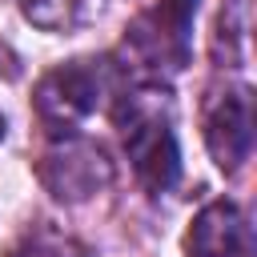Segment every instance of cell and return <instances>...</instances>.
I'll use <instances>...</instances> for the list:
<instances>
[{
	"label": "cell",
	"mask_w": 257,
	"mask_h": 257,
	"mask_svg": "<svg viewBox=\"0 0 257 257\" xmlns=\"http://www.w3.org/2000/svg\"><path fill=\"white\" fill-rule=\"evenodd\" d=\"M116 124L124 137V153L133 161L137 181L161 197L177 185L181 177V149H177V133H173V108L165 100L161 88H133L120 92V108H116Z\"/></svg>",
	"instance_id": "cell-1"
},
{
	"label": "cell",
	"mask_w": 257,
	"mask_h": 257,
	"mask_svg": "<svg viewBox=\"0 0 257 257\" xmlns=\"http://www.w3.org/2000/svg\"><path fill=\"white\" fill-rule=\"evenodd\" d=\"M20 12L36 24V28H48V32H64V28H76L96 0H16Z\"/></svg>",
	"instance_id": "cell-7"
},
{
	"label": "cell",
	"mask_w": 257,
	"mask_h": 257,
	"mask_svg": "<svg viewBox=\"0 0 257 257\" xmlns=\"http://www.w3.org/2000/svg\"><path fill=\"white\" fill-rule=\"evenodd\" d=\"M36 173H40V185L56 201L76 205V201L96 197L112 181V161L104 157L100 145H92V141H84V137L72 133V137H56L44 149Z\"/></svg>",
	"instance_id": "cell-4"
},
{
	"label": "cell",
	"mask_w": 257,
	"mask_h": 257,
	"mask_svg": "<svg viewBox=\"0 0 257 257\" xmlns=\"http://www.w3.org/2000/svg\"><path fill=\"white\" fill-rule=\"evenodd\" d=\"M12 257H64V249H60L56 241L40 237V233H28V237L12 249Z\"/></svg>",
	"instance_id": "cell-8"
},
{
	"label": "cell",
	"mask_w": 257,
	"mask_h": 257,
	"mask_svg": "<svg viewBox=\"0 0 257 257\" xmlns=\"http://www.w3.org/2000/svg\"><path fill=\"white\" fill-rule=\"evenodd\" d=\"M193 16L197 0H157L124 32V48L149 76H173L193 56Z\"/></svg>",
	"instance_id": "cell-3"
},
{
	"label": "cell",
	"mask_w": 257,
	"mask_h": 257,
	"mask_svg": "<svg viewBox=\"0 0 257 257\" xmlns=\"http://www.w3.org/2000/svg\"><path fill=\"white\" fill-rule=\"evenodd\" d=\"M185 253L189 257H253V229L245 209L233 201L205 205L189 221Z\"/></svg>",
	"instance_id": "cell-6"
},
{
	"label": "cell",
	"mask_w": 257,
	"mask_h": 257,
	"mask_svg": "<svg viewBox=\"0 0 257 257\" xmlns=\"http://www.w3.org/2000/svg\"><path fill=\"white\" fill-rule=\"evenodd\" d=\"M108 84L104 60H68L40 76L36 84V116L48 128V137H72L100 104Z\"/></svg>",
	"instance_id": "cell-2"
},
{
	"label": "cell",
	"mask_w": 257,
	"mask_h": 257,
	"mask_svg": "<svg viewBox=\"0 0 257 257\" xmlns=\"http://www.w3.org/2000/svg\"><path fill=\"white\" fill-rule=\"evenodd\" d=\"M205 145L221 173H237L253 153V92L233 84L205 104Z\"/></svg>",
	"instance_id": "cell-5"
},
{
	"label": "cell",
	"mask_w": 257,
	"mask_h": 257,
	"mask_svg": "<svg viewBox=\"0 0 257 257\" xmlns=\"http://www.w3.org/2000/svg\"><path fill=\"white\" fill-rule=\"evenodd\" d=\"M0 141H4V116H0Z\"/></svg>",
	"instance_id": "cell-9"
}]
</instances>
